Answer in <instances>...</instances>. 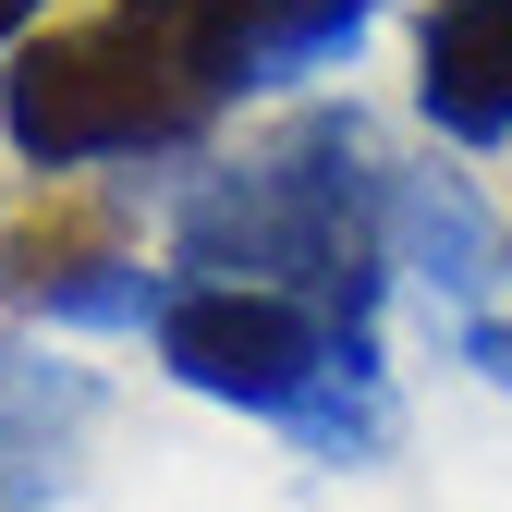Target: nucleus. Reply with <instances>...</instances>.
<instances>
[{
    "instance_id": "obj_3",
    "label": "nucleus",
    "mask_w": 512,
    "mask_h": 512,
    "mask_svg": "<svg viewBox=\"0 0 512 512\" xmlns=\"http://www.w3.org/2000/svg\"><path fill=\"white\" fill-rule=\"evenodd\" d=\"M147 342H159V366L183 378V391L244 403L269 427L305 391H330L342 366H378V330H342V317H317L293 293H256V281H183V269H171V293L147 317Z\"/></svg>"
},
{
    "instance_id": "obj_5",
    "label": "nucleus",
    "mask_w": 512,
    "mask_h": 512,
    "mask_svg": "<svg viewBox=\"0 0 512 512\" xmlns=\"http://www.w3.org/2000/svg\"><path fill=\"white\" fill-rule=\"evenodd\" d=\"M415 110L452 147L512 135V0H427L415 25Z\"/></svg>"
},
{
    "instance_id": "obj_8",
    "label": "nucleus",
    "mask_w": 512,
    "mask_h": 512,
    "mask_svg": "<svg viewBox=\"0 0 512 512\" xmlns=\"http://www.w3.org/2000/svg\"><path fill=\"white\" fill-rule=\"evenodd\" d=\"M464 354H476L500 391H512V317H476V330H464Z\"/></svg>"
},
{
    "instance_id": "obj_9",
    "label": "nucleus",
    "mask_w": 512,
    "mask_h": 512,
    "mask_svg": "<svg viewBox=\"0 0 512 512\" xmlns=\"http://www.w3.org/2000/svg\"><path fill=\"white\" fill-rule=\"evenodd\" d=\"M25 25H37V0H0V49H13V37H25Z\"/></svg>"
},
{
    "instance_id": "obj_7",
    "label": "nucleus",
    "mask_w": 512,
    "mask_h": 512,
    "mask_svg": "<svg viewBox=\"0 0 512 512\" xmlns=\"http://www.w3.org/2000/svg\"><path fill=\"white\" fill-rule=\"evenodd\" d=\"M391 269H415V281H439V293H464V281L488 269L476 208H464L452 171H391Z\"/></svg>"
},
{
    "instance_id": "obj_10",
    "label": "nucleus",
    "mask_w": 512,
    "mask_h": 512,
    "mask_svg": "<svg viewBox=\"0 0 512 512\" xmlns=\"http://www.w3.org/2000/svg\"><path fill=\"white\" fill-rule=\"evenodd\" d=\"M500 269H512V244H500Z\"/></svg>"
},
{
    "instance_id": "obj_4",
    "label": "nucleus",
    "mask_w": 512,
    "mask_h": 512,
    "mask_svg": "<svg viewBox=\"0 0 512 512\" xmlns=\"http://www.w3.org/2000/svg\"><path fill=\"white\" fill-rule=\"evenodd\" d=\"M171 269H135V244L98 196H61V171H37V196L0 220V305L49 317V330H135L159 317Z\"/></svg>"
},
{
    "instance_id": "obj_1",
    "label": "nucleus",
    "mask_w": 512,
    "mask_h": 512,
    "mask_svg": "<svg viewBox=\"0 0 512 512\" xmlns=\"http://www.w3.org/2000/svg\"><path fill=\"white\" fill-rule=\"evenodd\" d=\"M366 37V0H98L74 25H25L0 74V135L25 171L171 159L232 98H269Z\"/></svg>"
},
{
    "instance_id": "obj_2",
    "label": "nucleus",
    "mask_w": 512,
    "mask_h": 512,
    "mask_svg": "<svg viewBox=\"0 0 512 512\" xmlns=\"http://www.w3.org/2000/svg\"><path fill=\"white\" fill-rule=\"evenodd\" d=\"M171 269L183 281H256V293H293L317 317H342V330H378L391 159H378L366 110H293L281 135L220 159L171 208Z\"/></svg>"
},
{
    "instance_id": "obj_6",
    "label": "nucleus",
    "mask_w": 512,
    "mask_h": 512,
    "mask_svg": "<svg viewBox=\"0 0 512 512\" xmlns=\"http://www.w3.org/2000/svg\"><path fill=\"white\" fill-rule=\"evenodd\" d=\"M98 391L74 366H49L25 342H0V512H37L61 476H74V439H86Z\"/></svg>"
}]
</instances>
